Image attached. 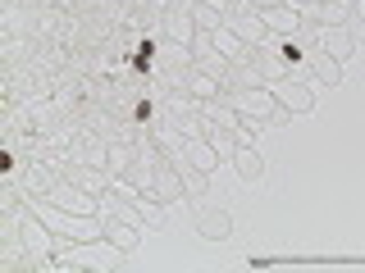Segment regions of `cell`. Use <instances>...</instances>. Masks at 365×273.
Masks as SVG:
<instances>
[{
    "label": "cell",
    "mask_w": 365,
    "mask_h": 273,
    "mask_svg": "<svg viewBox=\"0 0 365 273\" xmlns=\"http://www.w3.org/2000/svg\"><path fill=\"white\" fill-rule=\"evenodd\" d=\"M101 223H106V242L119 246L123 255H133V250H137V223L119 219V214H106V210H101Z\"/></svg>",
    "instance_id": "obj_8"
},
{
    "label": "cell",
    "mask_w": 365,
    "mask_h": 273,
    "mask_svg": "<svg viewBox=\"0 0 365 273\" xmlns=\"http://www.w3.org/2000/svg\"><path fill=\"white\" fill-rule=\"evenodd\" d=\"M224 28H228V32H237V37H242L247 46H256V41L274 37L269 23H265V14H260L256 5H247V0H228V5H224Z\"/></svg>",
    "instance_id": "obj_4"
},
{
    "label": "cell",
    "mask_w": 365,
    "mask_h": 273,
    "mask_svg": "<svg viewBox=\"0 0 365 273\" xmlns=\"http://www.w3.org/2000/svg\"><path fill=\"white\" fill-rule=\"evenodd\" d=\"M274 91V100H279L283 109H292V114H311L315 109V96L306 91V82H297V77H279V82H269Z\"/></svg>",
    "instance_id": "obj_6"
},
{
    "label": "cell",
    "mask_w": 365,
    "mask_h": 273,
    "mask_svg": "<svg viewBox=\"0 0 365 273\" xmlns=\"http://www.w3.org/2000/svg\"><path fill=\"white\" fill-rule=\"evenodd\" d=\"M233 164H237V173H242V182H260V173H265V164H260V151H256V146H237Z\"/></svg>",
    "instance_id": "obj_18"
},
{
    "label": "cell",
    "mask_w": 365,
    "mask_h": 273,
    "mask_svg": "<svg viewBox=\"0 0 365 273\" xmlns=\"http://www.w3.org/2000/svg\"><path fill=\"white\" fill-rule=\"evenodd\" d=\"M251 269H365V255H251Z\"/></svg>",
    "instance_id": "obj_3"
},
{
    "label": "cell",
    "mask_w": 365,
    "mask_h": 273,
    "mask_svg": "<svg viewBox=\"0 0 365 273\" xmlns=\"http://www.w3.org/2000/svg\"><path fill=\"white\" fill-rule=\"evenodd\" d=\"M201 136L215 146V155H220V159H233V155H237V132H233V128H220V123L201 119Z\"/></svg>",
    "instance_id": "obj_11"
},
{
    "label": "cell",
    "mask_w": 365,
    "mask_h": 273,
    "mask_svg": "<svg viewBox=\"0 0 365 273\" xmlns=\"http://www.w3.org/2000/svg\"><path fill=\"white\" fill-rule=\"evenodd\" d=\"M14 223H19L23 246H28L32 255H51V228L37 223V219H28V214H14Z\"/></svg>",
    "instance_id": "obj_9"
},
{
    "label": "cell",
    "mask_w": 365,
    "mask_h": 273,
    "mask_svg": "<svg viewBox=\"0 0 365 273\" xmlns=\"http://www.w3.org/2000/svg\"><path fill=\"white\" fill-rule=\"evenodd\" d=\"M46 196H51V205H60V210H73V214H96V210H101V200L91 196V191L73 187V182H55Z\"/></svg>",
    "instance_id": "obj_5"
},
{
    "label": "cell",
    "mask_w": 365,
    "mask_h": 273,
    "mask_svg": "<svg viewBox=\"0 0 365 273\" xmlns=\"http://www.w3.org/2000/svg\"><path fill=\"white\" fill-rule=\"evenodd\" d=\"M228 100L237 105V114H242V123H251V128H260V123H288L292 109H283L279 100H274L269 87H242V91H228Z\"/></svg>",
    "instance_id": "obj_2"
},
{
    "label": "cell",
    "mask_w": 365,
    "mask_h": 273,
    "mask_svg": "<svg viewBox=\"0 0 365 273\" xmlns=\"http://www.w3.org/2000/svg\"><path fill=\"white\" fill-rule=\"evenodd\" d=\"M165 37L174 41V46H192V37H197L192 5H187V9H169V14H165Z\"/></svg>",
    "instance_id": "obj_10"
},
{
    "label": "cell",
    "mask_w": 365,
    "mask_h": 273,
    "mask_svg": "<svg viewBox=\"0 0 365 273\" xmlns=\"http://www.w3.org/2000/svg\"><path fill=\"white\" fill-rule=\"evenodd\" d=\"M347 5H351V9H356V14L365 18V0H347Z\"/></svg>",
    "instance_id": "obj_21"
},
{
    "label": "cell",
    "mask_w": 365,
    "mask_h": 273,
    "mask_svg": "<svg viewBox=\"0 0 365 273\" xmlns=\"http://www.w3.org/2000/svg\"><path fill=\"white\" fill-rule=\"evenodd\" d=\"M247 5H256V9H269V5H288V0H247Z\"/></svg>",
    "instance_id": "obj_20"
},
{
    "label": "cell",
    "mask_w": 365,
    "mask_h": 273,
    "mask_svg": "<svg viewBox=\"0 0 365 273\" xmlns=\"http://www.w3.org/2000/svg\"><path fill=\"white\" fill-rule=\"evenodd\" d=\"M192 23H197V32H220L224 28V9H215L210 0H192Z\"/></svg>",
    "instance_id": "obj_17"
},
{
    "label": "cell",
    "mask_w": 365,
    "mask_h": 273,
    "mask_svg": "<svg viewBox=\"0 0 365 273\" xmlns=\"http://www.w3.org/2000/svg\"><path fill=\"white\" fill-rule=\"evenodd\" d=\"M351 46H356V37H351V32L342 28V23H338V28H324V32H319V50H324V55H334L338 64L351 55Z\"/></svg>",
    "instance_id": "obj_12"
},
{
    "label": "cell",
    "mask_w": 365,
    "mask_h": 273,
    "mask_svg": "<svg viewBox=\"0 0 365 273\" xmlns=\"http://www.w3.org/2000/svg\"><path fill=\"white\" fill-rule=\"evenodd\" d=\"M32 214L51 228L55 237H73L78 246H91L106 237V223H101V214L91 219V214H73V210H60V205H46V200H32Z\"/></svg>",
    "instance_id": "obj_1"
},
{
    "label": "cell",
    "mask_w": 365,
    "mask_h": 273,
    "mask_svg": "<svg viewBox=\"0 0 365 273\" xmlns=\"http://www.w3.org/2000/svg\"><path fill=\"white\" fill-rule=\"evenodd\" d=\"M228 228H233V223H228V214H224V210H201V219H197V232H201V237H210V242H224Z\"/></svg>",
    "instance_id": "obj_16"
},
{
    "label": "cell",
    "mask_w": 365,
    "mask_h": 273,
    "mask_svg": "<svg viewBox=\"0 0 365 273\" xmlns=\"http://www.w3.org/2000/svg\"><path fill=\"white\" fill-rule=\"evenodd\" d=\"M306 64H311V73H315L324 87H338V82H342V64L334 60V55H324L319 46H315V50H306Z\"/></svg>",
    "instance_id": "obj_13"
},
{
    "label": "cell",
    "mask_w": 365,
    "mask_h": 273,
    "mask_svg": "<svg viewBox=\"0 0 365 273\" xmlns=\"http://www.w3.org/2000/svg\"><path fill=\"white\" fill-rule=\"evenodd\" d=\"M60 178L64 182H73V187H83V191H91V196H106V187H114V182H110V173H101V168L96 164H64L60 168Z\"/></svg>",
    "instance_id": "obj_7"
},
{
    "label": "cell",
    "mask_w": 365,
    "mask_h": 273,
    "mask_svg": "<svg viewBox=\"0 0 365 273\" xmlns=\"http://www.w3.org/2000/svg\"><path fill=\"white\" fill-rule=\"evenodd\" d=\"M260 14H265L269 32H283V37L302 28V14H297V5H269V9H260Z\"/></svg>",
    "instance_id": "obj_14"
},
{
    "label": "cell",
    "mask_w": 365,
    "mask_h": 273,
    "mask_svg": "<svg viewBox=\"0 0 365 273\" xmlns=\"http://www.w3.org/2000/svg\"><path fill=\"white\" fill-rule=\"evenodd\" d=\"M23 187H32V191H51L55 182H51V168H37L32 164V173H28V182H23Z\"/></svg>",
    "instance_id": "obj_19"
},
{
    "label": "cell",
    "mask_w": 365,
    "mask_h": 273,
    "mask_svg": "<svg viewBox=\"0 0 365 273\" xmlns=\"http://www.w3.org/2000/svg\"><path fill=\"white\" fill-rule=\"evenodd\" d=\"M288 5H297V9H302V5H311V0H288Z\"/></svg>",
    "instance_id": "obj_22"
},
{
    "label": "cell",
    "mask_w": 365,
    "mask_h": 273,
    "mask_svg": "<svg viewBox=\"0 0 365 273\" xmlns=\"http://www.w3.org/2000/svg\"><path fill=\"white\" fill-rule=\"evenodd\" d=\"M182 151H187V159L201 168V173H210V168L220 164V155H215V146L205 141V136H187V141H182Z\"/></svg>",
    "instance_id": "obj_15"
}]
</instances>
